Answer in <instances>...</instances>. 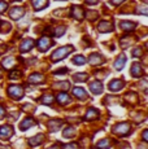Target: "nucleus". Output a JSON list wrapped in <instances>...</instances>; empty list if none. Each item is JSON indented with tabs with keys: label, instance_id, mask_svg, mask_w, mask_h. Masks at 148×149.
Segmentation results:
<instances>
[{
	"label": "nucleus",
	"instance_id": "nucleus-1",
	"mask_svg": "<svg viewBox=\"0 0 148 149\" xmlns=\"http://www.w3.org/2000/svg\"><path fill=\"white\" fill-rule=\"evenodd\" d=\"M73 49H74L73 45H65V47H61V48H59V49L52 54V57H51V58H52L53 61H59V60H62L64 57H66L68 54L72 52Z\"/></svg>",
	"mask_w": 148,
	"mask_h": 149
},
{
	"label": "nucleus",
	"instance_id": "nucleus-2",
	"mask_svg": "<svg viewBox=\"0 0 148 149\" xmlns=\"http://www.w3.org/2000/svg\"><path fill=\"white\" fill-rule=\"evenodd\" d=\"M130 131V125L129 123H118L113 127V132L118 136H126L127 132Z\"/></svg>",
	"mask_w": 148,
	"mask_h": 149
},
{
	"label": "nucleus",
	"instance_id": "nucleus-3",
	"mask_svg": "<svg viewBox=\"0 0 148 149\" xmlns=\"http://www.w3.org/2000/svg\"><path fill=\"white\" fill-rule=\"evenodd\" d=\"M8 93L15 100H18L24 96V88H22L21 86H10V87L8 88Z\"/></svg>",
	"mask_w": 148,
	"mask_h": 149
},
{
	"label": "nucleus",
	"instance_id": "nucleus-4",
	"mask_svg": "<svg viewBox=\"0 0 148 149\" xmlns=\"http://www.w3.org/2000/svg\"><path fill=\"white\" fill-rule=\"evenodd\" d=\"M13 135V128L10 127V126H8V125H5V126H3V127H0V137L1 139H9L10 136Z\"/></svg>",
	"mask_w": 148,
	"mask_h": 149
},
{
	"label": "nucleus",
	"instance_id": "nucleus-5",
	"mask_svg": "<svg viewBox=\"0 0 148 149\" xmlns=\"http://www.w3.org/2000/svg\"><path fill=\"white\" fill-rule=\"evenodd\" d=\"M98 29L100 33H109V31H113V24L110 21H101Z\"/></svg>",
	"mask_w": 148,
	"mask_h": 149
},
{
	"label": "nucleus",
	"instance_id": "nucleus-6",
	"mask_svg": "<svg viewBox=\"0 0 148 149\" xmlns=\"http://www.w3.org/2000/svg\"><path fill=\"white\" fill-rule=\"evenodd\" d=\"M24 14H25V9L22 7H15L10 10V17H12L13 19H20Z\"/></svg>",
	"mask_w": 148,
	"mask_h": 149
},
{
	"label": "nucleus",
	"instance_id": "nucleus-7",
	"mask_svg": "<svg viewBox=\"0 0 148 149\" xmlns=\"http://www.w3.org/2000/svg\"><path fill=\"white\" fill-rule=\"evenodd\" d=\"M90 90L92 93H95V95H100L101 92H103V84H101L100 82H92L90 83Z\"/></svg>",
	"mask_w": 148,
	"mask_h": 149
},
{
	"label": "nucleus",
	"instance_id": "nucleus-8",
	"mask_svg": "<svg viewBox=\"0 0 148 149\" xmlns=\"http://www.w3.org/2000/svg\"><path fill=\"white\" fill-rule=\"evenodd\" d=\"M124 86H125V83L122 82V81H119V79H114V81H112L109 83V90L110 91H119V90H122L124 88Z\"/></svg>",
	"mask_w": 148,
	"mask_h": 149
},
{
	"label": "nucleus",
	"instance_id": "nucleus-9",
	"mask_svg": "<svg viewBox=\"0 0 148 149\" xmlns=\"http://www.w3.org/2000/svg\"><path fill=\"white\" fill-rule=\"evenodd\" d=\"M44 140V135H42V134H38L36 136L31 137V139H29V144L31 145V147H38V145H40L42 143H43Z\"/></svg>",
	"mask_w": 148,
	"mask_h": 149
},
{
	"label": "nucleus",
	"instance_id": "nucleus-10",
	"mask_svg": "<svg viewBox=\"0 0 148 149\" xmlns=\"http://www.w3.org/2000/svg\"><path fill=\"white\" fill-rule=\"evenodd\" d=\"M51 40L48 38H42V39H39V42H38V48L40 51H47L48 48L51 47Z\"/></svg>",
	"mask_w": 148,
	"mask_h": 149
},
{
	"label": "nucleus",
	"instance_id": "nucleus-11",
	"mask_svg": "<svg viewBox=\"0 0 148 149\" xmlns=\"http://www.w3.org/2000/svg\"><path fill=\"white\" fill-rule=\"evenodd\" d=\"M43 81H44V77L42 75V74H39V73L31 74L30 78H29V82L31 83V84H39V83H42Z\"/></svg>",
	"mask_w": 148,
	"mask_h": 149
},
{
	"label": "nucleus",
	"instance_id": "nucleus-12",
	"mask_svg": "<svg viewBox=\"0 0 148 149\" xmlns=\"http://www.w3.org/2000/svg\"><path fill=\"white\" fill-rule=\"evenodd\" d=\"M142 74H143V70H142L140 65H139L138 62L133 64V66H131V75L135 77V78H139V77H142Z\"/></svg>",
	"mask_w": 148,
	"mask_h": 149
},
{
	"label": "nucleus",
	"instance_id": "nucleus-13",
	"mask_svg": "<svg viewBox=\"0 0 148 149\" xmlns=\"http://www.w3.org/2000/svg\"><path fill=\"white\" fill-rule=\"evenodd\" d=\"M89 61L92 65H101L103 64V57H101V54H99V53H92L90 56Z\"/></svg>",
	"mask_w": 148,
	"mask_h": 149
},
{
	"label": "nucleus",
	"instance_id": "nucleus-14",
	"mask_svg": "<svg viewBox=\"0 0 148 149\" xmlns=\"http://www.w3.org/2000/svg\"><path fill=\"white\" fill-rule=\"evenodd\" d=\"M1 65H3V68H5V69H10L12 66H15L16 65V58L15 57H7V58H4L1 61Z\"/></svg>",
	"mask_w": 148,
	"mask_h": 149
},
{
	"label": "nucleus",
	"instance_id": "nucleus-15",
	"mask_svg": "<svg viewBox=\"0 0 148 149\" xmlns=\"http://www.w3.org/2000/svg\"><path fill=\"white\" fill-rule=\"evenodd\" d=\"M33 125H35V121H34L33 118H26V119H24V121L21 122V125H20V128H21L22 131H26L27 128H30Z\"/></svg>",
	"mask_w": 148,
	"mask_h": 149
},
{
	"label": "nucleus",
	"instance_id": "nucleus-16",
	"mask_svg": "<svg viewBox=\"0 0 148 149\" xmlns=\"http://www.w3.org/2000/svg\"><path fill=\"white\" fill-rule=\"evenodd\" d=\"M33 47H34V40H31V39H26V40L22 42L21 51H22V52H29Z\"/></svg>",
	"mask_w": 148,
	"mask_h": 149
},
{
	"label": "nucleus",
	"instance_id": "nucleus-17",
	"mask_svg": "<svg viewBox=\"0 0 148 149\" xmlns=\"http://www.w3.org/2000/svg\"><path fill=\"white\" fill-rule=\"evenodd\" d=\"M62 126V121H60V119H55V121H50L48 123V128H50V131H57L60 127Z\"/></svg>",
	"mask_w": 148,
	"mask_h": 149
},
{
	"label": "nucleus",
	"instance_id": "nucleus-18",
	"mask_svg": "<svg viewBox=\"0 0 148 149\" xmlns=\"http://www.w3.org/2000/svg\"><path fill=\"white\" fill-rule=\"evenodd\" d=\"M119 26H121V29L122 30H125V31H131V30H134V29L136 27V24L130 22V21H122Z\"/></svg>",
	"mask_w": 148,
	"mask_h": 149
},
{
	"label": "nucleus",
	"instance_id": "nucleus-19",
	"mask_svg": "<svg viewBox=\"0 0 148 149\" xmlns=\"http://www.w3.org/2000/svg\"><path fill=\"white\" fill-rule=\"evenodd\" d=\"M125 62H126V56H125V53H122L121 56L118 57L117 60H116V64H114V68L117 69V70H121L122 68L125 66Z\"/></svg>",
	"mask_w": 148,
	"mask_h": 149
},
{
	"label": "nucleus",
	"instance_id": "nucleus-20",
	"mask_svg": "<svg viewBox=\"0 0 148 149\" xmlns=\"http://www.w3.org/2000/svg\"><path fill=\"white\" fill-rule=\"evenodd\" d=\"M112 143H110V140L109 139H103V140H100V141L96 144V148L98 149H109L110 147H112Z\"/></svg>",
	"mask_w": 148,
	"mask_h": 149
},
{
	"label": "nucleus",
	"instance_id": "nucleus-21",
	"mask_svg": "<svg viewBox=\"0 0 148 149\" xmlns=\"http://www.w3.org/2000/svg\"><path fill=\"white\" fill-rule=\"evenodd\" d=\"M73 93H74V96L78 97V99H84V97L87 96L86 91H84L83 88H81V87H75V88H74Z\"/></svg>",
	"mask_w": 148,
	"mask_h": 149
},
{
	"label": "nucleus",
	"instance_id": "nucleus-22",
	"mask_svg": "<svg viewBox=\"0 0 148 149\" xmlns=\"http://www.w3.org/2000/svg\"><path fill=\"white\" fill-rule=\"evenodd\" d=\"M98 114H99V111L96 110V109H94V108H91L87 110V113H86V117H84V119H87V121H91V119H95L96 117H98Z\"/></svg>",
	"mask_w": 148,
	"mask_h": 149
},
{
	"label": "nucleus",
	"instance_id": "nucleus-23",
	"mask_svg": "<svg viewBox=\"0 0 148 149\" xmlns=\"http://www.w3.org/2000/svg\"><path fill=\"white\" fill-rule=\"evenodd\" d=\"M73 16L77 19H82L83 18V9L81 7H73Z\"/></svg>",
	"mask_w": 148,
	"mask_h": 149
},
{
	"label": "nucleus",
	"instance_id": "nucleus-24",
	"mask_svg": "<svg viewBox=\"0 0 148 149\" xmlns=\"http://www.w3.org/2000/svg\"><path fill=\"white\" fill-rule=\"evenodd\" d=\"M57 101L60 102V104L65 105V102H70V97L66 95L65 92H61L57 95Z\"/></svg>",
	"mask_w": 148,
	"mask_h": 149
},
{
	"label": "nucleus",
	"instance_id": "nucleus-25",
	"mask_svg": "<svg viewBox=\"0 0 148 149\" xmlns=\"http://www.w3.org/2000/svg\"><path fill=\"white\" fill-rule=\"evenodd\" d=\"M53 99H55V97L51 95V93H45V95H43V97L40 99V101L43 102V104H45V105H51L52 104V101H53Z\"/></svg>",
	"mask_w": 148,
	"mask_h": 149
},
{
	"label": "nucleus",
	"instance_id": "nucleus-26",
	"mask_svg": "<svg viewBox=\"0 0 148 149\" xmlns=\"http://www.w3.org/2000/svg\"><path fill=\"white\" fill-rule=\"evenodd\" d=\"M48 5V1H33V7L35 10H40L42 8L47 7Z\"/></svg>",
	"mask_w": 148,
	"mask_h": 149
},
{
	"label": "nucleus",
	"instance_id": "nucleus-27",
	"mask_svg": "<svg viewBox=\"0 0 148 149\" xmlns=\"http://www.w3.org/2000/svg\"><path fill=\"white\" fill-rule=\"evenodd\" d=\"M73 79L75 82H83V81H86L87 79V74L86 73H77L73 77Z\"/></svg>",
	"mask_w": 148,
	"mask_h": 149
},
{
	"label": "nucleus",
	"instance_id": "nucleus-28",
	"mask_svg": "<svg viewBox=\"0 0 148 149\" xmlns=\"http://www.w3.org/2000/svg\"><path fill=\"white\" fill-rule=\"evenodd\" d=\"M74 135H75V130H74L73 127H66L64 130V137H73Z\"/></svg>",
	"mask_w": 148,
	"mask_h": 149
},
{
	"label": "nucleus",
	"instance_id": "nucleus-29",
	"mask_svg": "<svg viewBox=\"0 0 148 149\" xmlns=\"http://www.w3.org/2000/svg\"><path fill=\"white\" fill-rule=\"evenodd\" d=\"M84 62H86V58L83 56H81V54H78V56H75L73 58V64L75 65H83Z\"/></svg>",
	"mask_w": 148,
	"mask_h": 149
},
{
	"label": "nucleus",
	"instance_id": "nucleus-30",
	"mask_svg": "<svg viewBox=\"0 0 148 149\" xmlns=\"http://www.w3.org/2000/svg\"><path fill=\"white\" fill-rule=\"evenodd\" d=\"M53 87L55 88H61V90H68V88H69V83L68 82H57L56 83L55 86H53Z\"/></svg>",
	"mask_w": 148,
	"mask_h": 149
},
{
	"label": "nucleus",
	"instance_id": "nucleus-31",
	"mask_svg": "<svg viewBox=\"0 0 148 149\" xmlns=\"http://www.w3.org/2000/svg\"><path fill=\"white\" fill-rule=\"evenodd\" d=\"M126 100H129V101L131 102V104H134V102H135L136 100H138V97H136L135 93H129V95L126 96Z\"/></svg>",
	"mask_w": 148,
	"mask_h": 149
},
{
	"label": "nucleus",
	"instance_id": "nucleus-32",
	"mask_svg": "<svg viewBox=\"0 0 148 149\" xmlns=\"http://www.w3.org/2000/svg\"><path fill=\"white\" fill-rule=\"evenodd\" d=\"M10 79H20L21 78V71H13V73L9 74Z\"/></svg>",
	"mask_w": 148,
	"mask_h": 149
},
{
	"label": "nucleus",
	"instance_id": "nucleus-33",
	"mask_svg": "<svg viewBox=\"0 0 148 149\" xmlns=\"http://www.w3.org/2000/svg\"><path fill=\"white\" fill-rule=\"evenodd\" d=\"M142 54H143V52H142V48H135L133 52V56L134 57H140Z\"/></svg>",
	"mask_w": 148,
	"mask_h": 149
},
{
	"label": "nucleus",
	"instance_id": "nucleus-34",
	"mask_svg": "<svg viewBox=\"0 0 148 149\" xmlns=\"http://www.w3.org/2000/svg\"><path fill=\"white\" fill-rule=\"evenodd\" d=\"M9 29H10V24H8V22H4V21H3V24H1V30L7 33Z\"/></svg>",
	"mask_w": 148,
	"mask_h": 149
},
{
	"label": "nucleus",
	"instance_id": "nucleus-35",
	"mask_svg": "<svg viewBox=\"0 0 148 149\" xmlns=\"http://www.w3.org/2000/svg\"><path fill=\"white\" fill-rule=\"evenodd\" d=\"M64 33H65V27H64V26H61V27H59L57 30H56L55 35H56V36H61Z\"/></svg>",
	"mask_w": 148,
	"mask_h": 149
},
{
	"label": "nucleus",
	"instance_id": "nucleus-36",
	"mask_svg": "<svg viewBox=\"0 0 148 149\" xmlns=\"http://www.w3.org/2000/svg\"><path fill=\"white\" fill-rule=\"evenodd\" d=\"M7 7H8V4H7V3H4V1H0V13H1V12H4V10L7 9Z\"/></svg>",
	"mask_w": 148,
	"mask_h": 149
},
{
	"label": "nucleus",
	"instance_id": "nucleus-37",
	"mask_svg": "<svg viewBox=\"0 0 148 149\" xmlns=\"http://www.w3.org/2000/svg\"><path fill=\"white\" fill-rule=\"evenodd\" d=\"M64 149H77V144H68L64 147Z\"/></svg>",
	"mask_w": 148,
	"mask_h": 149
},
{
	"label": "nucleus",
	"instance_id": "nucleus-38",
	"mask_svg": "<svg viewBox=\"0 0 148 149\" xmlns=\"http://www.w3.org/2000/svg\"><path fill=\"white\" fill-rule=\"evenodd\" d=\"M65 71H68V69L66 68H62V69H59V70H56L55 74H64Z\"/></svg>",
	"mask_w": 148,
	"mask_h": 149
},
{
	"label": "nucleus",
	"instance_id": "nucleus-39",
	"mask_svg": "<svg viewBox=\"0 0 148 149\" xmlns=\"http://www.w3.org/2000/svg\"><path fill=\"white\" fill-rule=\"evenodd\" d=\"M4 116H5V110H4V108L0 105V118H3Z\"/></svg>",
	"mask_w": 148,
	"mask_h": 149
},
{
	"label": "nucleus",
	"instance_id": "nucleus-40",
	"mask_svg": "<svg viewBox=\"0 0 148 149\" xmlns=\"http://www.w3.org/2000/svg\"><path fill=\"white\" fill-rule=\"evenodd\" d=\"M147 134H148V131L144 130V131H143V139H144V140H147Z\"/></svg>",
	"mask_w": 148,
	"mask_h": 149
},
{
	"label": "nucleus",
	"instance_id": "nucleus-41",
	"mask_svg": "<svg viewBox=\"0 0 148 149\" xmlns=\"http://www.w3.org/2000/svg\"><path fill=\"white\" fill-rule=\"evenodd\" d=\"M48 149H57V147H51V148H48Z\"/></svg>",
	"mask_w": 148,
	"mask_h": 149
},
{
	"label": "nucleus",
	"instance_id": "nucleus-42",
	"mask_svg": "<svg viewBox=\"0 0 148 149\" xmlns=\"http://www.w3.org/2000/svg\"><path fill=\"white\" fill-rule=\"evenodd\" d=\"M0 78H1V73H0Z\"/></svg>",
	"mask_w": 148,
	"mask_h": 149
}]
</instances>
